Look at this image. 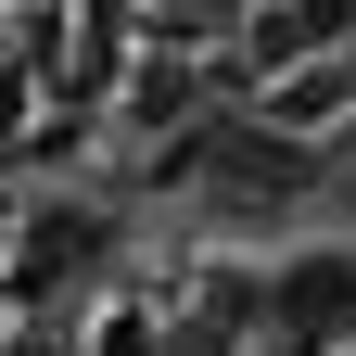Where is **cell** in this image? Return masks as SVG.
Wrapping results in <instances>:
<instances>
[{"label": "cell", "instance_id": "obj_1", "mask_svg": "<svg viewBox=\"0 0 356 356\" xmlns=\"http://www.w3.org/2000/svg\"><path fill=\"white\" fill-rule=\"evenodd\" d=\"M280 331H305V343L356 331V254H293L280 267Z\"/></svg>", "mask_w": 356, "mask_h": 356}, {"label": "cell", "instance_id": "obj_2", "mask_svg": "<svg viewBox=\"0 0 356 356\" xmlns=\"http://www.w3.org/2000/svg\"><path fill=\"white\" fill-rule=\"evenodd\" d=\"M305 13H318V26H343V13H356V0H305Z\"/></svg>", "mask_w": 356, "mask_h": 356}]
</instances>
